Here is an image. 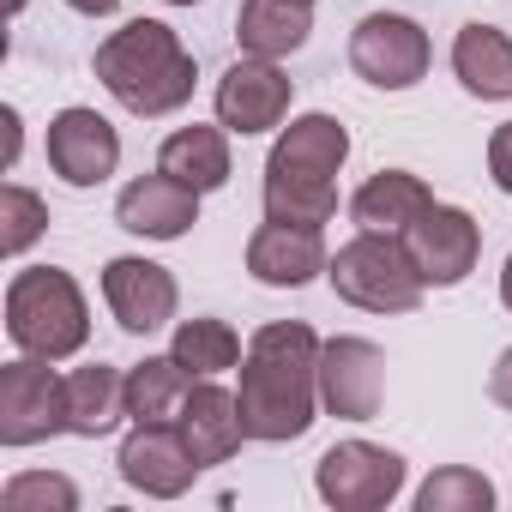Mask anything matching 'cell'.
<instances>
[{
    "label": "cell",
    "mask_w": 512,
    "mask_h": 512,
    "mask_svg": "<svg viewBox=\"0 0 512 512\" xmlns=\"http://www.w3.org/2000/svg\"><path fill=\"white\" fill-rule=\"evenodd\" d=\"M241 428L247 440H302L314 428L320 410V338L302 320H272L253 332L247 356H241Z\"/></svg>",
    "instance_id": "1"
},
{
    "label": "cell",
    "mask_w": 512,
    "mask_h": 512,
    "mask_svg": "<svg viewBox=\"0 0 512 512\" xmlns=\"http://www.w3.org/2000/svg\"><path fill=\"white\" fill-rule=\"evenodd\" d=\"M97 79L127 115H175L193 97V55L163 19H133L97 43Z\"/></svg>",
    "instance_id": "2"
},
{
    "label": "cell",
    "mask_w": 512,
    "mask_h": 512,
    "mask_svg": "<svg viewBox=\"0 0 512 512\" xmlns=\"http://www.w3.org/2000/svg\"><path fill=\"white\" fill-rule=\"evenodd\" d=\"M7 338L25 356H43V362H61L73 350H85L91 308H85L73 272H61V266H25L7 284Z\"/></svg>",
    "instance_id": "3"
},
{
    "label": "cell",
    "mask_w": 512,
    "mask_h": 512,
    "mask_svg": "<svg viewBox=\"0 0 512 512\" xmlns=\"http://www.w3.org/2000/svg\"><path fill=\"white\" fill-rule=\"evenodd\" d=\"M326 278L362 314H410L422 302V290H428L416 260H410V247H404V235H386V229H362L356 241H344L332 253Z\"/></svg>",
    "instance_id": "4"
},
{
    "label": "cell",
    "mask_w": 512,
    "mask_h": 512,
    "mask_svg": "<svg viewBox=\"0 0 512 512\" xmlns=\"http://www.w3.org/2000/svg\"><path fill=\"white\" fill-rule=\"evenodd\" d=\"M314 488L338 512H380L404 494V458L374 440H338L314 464Z\"/></svg>",
    "instance_id": "5"
},
{
    "label": "cell",
    "mask_w": 512,
    "mask_h": 512,
    "mask_svg": "<svg viewBox=\"0 0 512 512\" xmlns=\"http://www.w3.org/2000/svg\"><path fill=\"white\" fill-rule=\"evenodd\" d=\"M67 434V380L49 374L43 356L0 368V446H37Z\"/></svg>",
    "instance_id": "6"
},
{
    "label": "cell",
    "mask_w": 512,
    "mask_h": 512,
    "mask_svg": "<svg viewBox=\"0 0 512 512\" xmlns=\"http://www.w3.org/2000/svg\"><path fill=\"white\" fill-rule=\"evenodd\" d=\"M350 67L374 91H410L428 73V31L404 13H368L350 37Z\"/></svg>",
    "instance_id": "7"
},
{
    "label": "cell",
    "mask_w": 512,
    "mask_h": 512,
    "mask_svg": "<svg viewBox=\"0 0 512 512\" xmlns=\"http://www.w3.org/2000/svg\"><path fill=\"white\" fill-rule=\"evenodd\" d=\"M386 398V356L368 338L320 344V410L338 422H374Z\"/></svg>",
    "instance_id": "8"
},
{
    "label": "cell",
    "mask_w": 512,
    "mask_h": 512,
    "mask_svg": "<svg viewBox=\"0 0 512 512\" xmlns=\"http://www.w3.org/2000/svg\"><path fill=\"white\" fill-rule=\"evenodd\" d=\"M115 464H121V482L151 494V500H175L199 476V458H193L181 422H133V434L121 440Z\"/></svg>",
    "instance_id": "9"
},
{
    "label": "cell",
    "mask_w": 512,
    "mask_h": 512,
    "mask_svg": "<svg viewBox=\"0 0 512 512\" xmlns=\"http://www.w3.org/2000/svg\"><path fill=\"white\" fill-rule=\"evenodd\" d=\"M404 247H410V260L422 272V284L434 290H452L476 272V253H482V229L470 211L458 205H428L410 229H404Z\"/></svg>",
    "instance_id": "10"
},
{
    "label": "cell",
    "mask_w": 512,
    "mask_h": 512,
    "mask_svg": "<svg viewBox=\"0 0 512 512\" xmlns=\"http://www.w3.org/2000/svg\"><path fill=\"white\" fill-rule=\"evenodd\" d=\"M290 97H296V85H290V73L278 67V61H260V55H241L223 79H217V121L229 127V133H272V127H284V115H290Z\"/></svg>",
    "instance_id": "11"
},
{
    "label": "cell",
    "mask_w": 512,
    "mask_h": 512,
    "mask_svg": "<svg viewBox=\"0 0 512 512\" xmlns=\"http://www.w3.org/2000/svg\"><path fill=\"white\" fill-rule=\"evenodd\" d=\"M103 302H109V314H115V326H121V332L145 338V332H163V326L175 320L181 290H175L169 266L121 253V260H109V266H103Z\"/></svg>",
    "instance_id": "12"
},
{
    "label": "cell",
    "mask_w": 512,
    "mask_h": 512,
    "mask_svg": "<svg viewBox=\"0 0 512 512\" xmlns=\"http://www.w3.org/2000/svg\"><path fill=\"white\" fill-rule=\"evenodd\" d=\"M121 163V133L97 115V109H61L49 121V169L67 187H103Z\"/></svg>",
    "instance_id": "13"
},
{
    "label": "cell",
    "mask_w": 512,
    "mask_h": 512,
    "mask_svg": "<svg viewBox=\"0 0 512 512\" xmlns=\"http://www.w3.org/2000/svg\"><path fill=\"white\" fill-rule=\"evenodd\" d=\"M326 266H332L326 235H320V229H302V223L266 217L260 229H253V241H247V272L260 278V284H272V290H302V284H314Z\"/></svg>",
    "instance_id": "14"
},
{
    "label": "cell",
    "mask_w": 512,
    "mask_h": 512,
    "mask_svg": "<svg viewBox=\"0 0 512 512\" xmlns=\"http://www.w3.org/2000/svg\"><path fill=\"white\" fill-rule=\"evenodd\" d=\"M115 223L127 235H145V241H181L193 223H199V193L175 175H139L133 187H121L115 199Z\"/></svg>",
    "instance_id": "15"
},
{
    "label": "cell",
    "mask_w": 512,
    "mask_h": 512,
    "mask_svg": "<svg viewBox=\"0 0 512 512\" xmlns=\"http://www.w3.org/2000/svg\"><path fill=\"white\" fill-rule=\"evenodd\" d=\"M175 422H181V434H187L199 470H205V464H229V458L241 452V440H247L235 392H223V386H211V380H199V386L187 392V404H181Z\"/></svg>",
    "instance_id": "16"
},
{
    "label": "cell",
    "mask_w": 512,
    "mask_h": 512,
    "mask_svg": "<svg viewBox=\"0 0 512 512\" xmlns=\"http://www.w3.org/2000/svg\"><path fill=\"white\" fill-rule=\"evenodd\" d=\"M308 37H314V7L308 0H241V13H235L241 55L284 61V55L308 49Z\"/></svg>",
    "instance_id": "17"
},
{
    "label": "cell",
    "mask_w": 512,
    "mask_h": 512,
    "mask_svg": "<svg viewBox=\"0 0 512 512\" xmlns=\"http://www.w3.org/2000/svg\"><path fill=\"white\" fill-rule=\"evenodd\" d=\"M344 157H350V133H344V121H332V115H296V121L278 133L266 169H290V175L338 181Z\"/></svg>",
    "instance_id": "18"
},
{
    "label": "cell",
    "mask_w": 512,
    "mask_h": 512,
    "mask_svg": "<svg viewBox=\"0 0 512 512\" xmlns=\"http://www.w3.org/2000/svg\"><path fill=\"white\" fill-rule=\"evenodd\" d=\"M434 205V193L422 187V175H410V169H380V175H368L362 187H356V199H350V217L362 223V229H386V235H404L422 211Z\"/></svg>",
    "instance_id": "19"
},
{
    "label": "cell",
    "mask_w": 512,
    "mask_h": 512,
    "mask_svg": "<svg viewBox=\"0 0 512 512\" xmlns=\"http://www.w3.org/2000/svg\"><path fill=\"white\" fill-rule=\"evenodd\" d=\"M452 73L470 97L482 103H506L512 97V37L494 25H464L452 43Z\"/></svg>",
    "instance_id": "20"
},
{
    "label": "cell",
    "mask_w": 512,
    "mask_h": 512,
    "mask_svg": "<svg viewBox=\"0 0 512 512\" xmlns=\"http://www.w3.org/2000/svg\"><path fill=\"white\" fill-rule=\"evenodd\" d=\"M121 416H127V374H115L109 362H91V368L67 374V434L103 440Z\"/></svg>",
    "instance_id": "21"
},
{
    "label": "cell",
    "mask_w": 512,
    "mask_h": 512,
    "mask_svg": "<svg viewBox=\"0 0 512 512\" xmlns=\"http://www.w3.org/2000/svg\"><path fill=\"white\" fill-rule=\"evenodd\" d=\"M157 169L163 175H175V181H187L193 193H211V187H223L229 181V139H223V121L217 127H181V133H169L163 139V151H157Z\"/></svg>",
    "instance_id": "22"
},
{
    "label": "cell",
    "mask_w": 512,
    "mask_h": 512,
    "mask_svg": "<svg viewBox=\"0 0 512 512\" xmlns=\"http://www.w3.org/2000/svg\"><path fill=\"white\" fill-rule=\"evenodd\" d=\"M187 392H193V374L175 356H145L139 368H127V416L133 422H175Z\"/></svg>",
    "instance_id": "23"
},
{
    "label": "cell",
    "mask_w": 512,
    "mask_h": 512,
    "mask_svg": "<svg viewBox=\"0 0 512 512\" xmlns=\"http://www.w3.org/2000/svg\"><path fill=\"white\" fill-rule=\"evenodd\" d=\"M332 211H338V181L290 175V169H266V217H278V223H302V229H320V223H332Z\"/></svg>",
    "instance_id": "24"
},
{
    "label": "cell",
    "mask_w": 512,
    "mask_h": 512,
    "mask_svg": "<svg viewBox=\"0 0 512 512\" xmlns=\"http://www.w3.org/2000/svg\"><path fill=\"white\" fill-rule=\"evenodd\" d=\"M169 356H175L193 380H211V374H223V368L241 362V338H235L223 320H181Z\"/></svg>",
    "instance_id": "25"
},
{
    "label": "cell",
    "mask_w": 512,
    "mask_h": 512,
    "mask_svg": "<svg viewBox=\"0 0 512 512\" xmlns=\"http://www.w3.org/2000/svg\"><path fill=\"white\" fill-rule=\"evenodd\" d=\"M488 506H494V482L464 464H446L416 488V512H488Z\"/></svg>",
    "instance_id": "26"
},
{
    "label": "cell",
    "mask_w": 512,
    "mask_h": 512,
    "mask_svg": "<svg viewBox=\"0 0 512 512\" xmlns=\"http://www.w3.org/2000/svg\"><path fill=\"white\" fill-rule=\"evenodd\" d=\"M0 512H79V488H73V476L25 470L0 488Z\"/></svg>",
    "instance_id": "27"
},
{
    "label": "cell",
    "mask_w": 512,
    "mask_h": 512,
    "mask_svg": "<svg viewBox=\"0 0 512 512\" xmlns=\"http://www.w3.org/2000/svg\"><path fill=\"white\" fill-rule=\"evenodd\" d=\"M43 229H49V205H43L31 187H19V181L0 187V253H13V260H19V253H25Z\"/></svg>",
    "instance_id": "28"
},
{
    "label": "cell",
    "mask_w": 512,
    "mask_h": 512,
    "mask_svg": "<svg viewBox=\"0 0 512 512\" xmlns=\"http://www.w3.org/2000/svg\"><path fill=\"white\" fill-rule=\"evenodd\" d=\"M488 175H494L500 193H512V121H500L494 139H488Z\"/></svg>",
    "instance_id": "29"
},
{
    "label": "cell",
    "mask_w": 512,
    "mask_h": 512,
    "mask_svg": "<svg viewBox=\"0 0 512 512\" xmlns=\"http://www.w3.org/2000/svg\"><path fill=\"white\" fill-rule=\"evenodd\" d=\"M488 392H494V404H500V410H512V350L494 362V374H488Z\"/></svg>",
    "instance_id": "30"
},
{
    "label": "cell",
    "mask_w": 512,
    "mask_h": 512,
    "mask_svg": "<svg viewBox=\"0 0 512 512\" xmlns=\"http://www.w3.org/2000/svg\"><path fill=\"white\" fill-rule=\"evenodd\" d=\"M0 127H7V169H13V163H19V109L0 115Z\"/></svg>",
    "instance_id": "31"
},
{
    "label": "cell",
    "mask_w": 512,
    "mask_h": 512,
    "mask_svg": "<svg viewBox=\"0 0 512 512\" xmlns=\"http://www.w3.org/2000/svg\"><path fill=\"white\" fill-rule=\"evenodd\" d=\"M67 7H73V13H85V19H103V13H115V7H121V0H67Z\"/></svg>",
    "instance_id": "32"
},
{
    "label": "cell",
    "mask_w": 512,
    "mask_h": 512,
    "mask_svg": "<svg viewBox=\"0 0 512 512\" xmlns=\"http://www.w3.org/2000/svg\"><path fill=\"white\" fill-rule=\"evenodd\" d=\"M500 302L512 308V253H506V272H500Z\"/></svg>",
    "instance_id": "33"
},
{
    "label": "cell",
    "mask_w": 512,
    "mask_h": 512,
    "mask_svg": "<svg viewBox=\"0 0 512 512\" xmlns=\"http://www.w3.org/2000/svg\"><path fill=\"white\" fill-rule=\"evenodd\" d=\"M7 13H25V0H7Z\"/></svg>",
    "instance_id": "34"
},
{
    "label": "cell",
    "mask_w": 512,
    "mask_h": 512,
    "mask_svg": "<svg viewBox=\"0 0 512 512\" xmlns=\"http://www.w3.org/2000/svg\"><path fill=\"white\" fill-rule=\"evenodd\" d=\"M169 7H193V0H169Z\"/></svg>",
    "instance_id": "35"
},
{
    "label": "cell",
    "mask_w": 512,
    "mask_h": 512,
    "mask_svg": "<svg viewBox=\"0 0 512 512\" xmlns=\"http://www.w3.org/2000/svg\"><path fill=\"white\" fill-rule=\"evenodd\" d=\"M308 7H314V0H308Z\"/></svg>",
    "instance_id": "36"
}]
</instances>
